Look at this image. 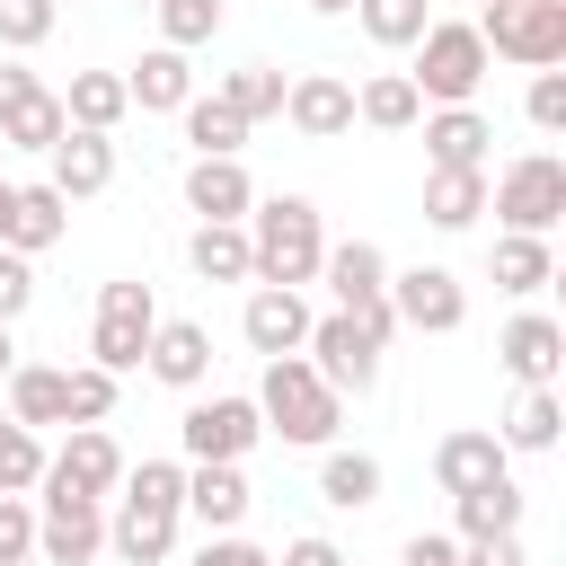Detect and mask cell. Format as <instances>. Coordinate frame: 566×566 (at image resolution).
<instances>
[{
	"instance_id": "obj_1",
	"label": "cell",
	"mask_w": 566,
	"mask_h": 566,
	"mask_svg": "<svg viewBox=\"0 0 566 566\" xmlns=\"http://www.w3.org/2000/svg\"><path fill=\"white\" fill-rule=\"evenodd\" d=\"M177 522H186V469H177V460H142V469H124V486H115L106 548H115L124 566H168Z\"/></svg>"
},
{
	"instance_id": "obj_2",
	"label": "cell",
	"mask_w": 566,
	"mask_h": 566,
	"mask_svg": "<svg viewBox=\"0 0 566 566\" xmlns=\"http://www.w3.org/2000/svg\"><path fill=\"white\" fill-rule=\"evenodd\" d=\"M248 256H256V283H318V256H327V221L310 195H256L248 203Z\"/></svg>"
},
{
	"instance_id": "obj_3",
	"label": "cell",
	"mask_w": 566,
	"mask_h": 566,
	"mask_svg": "<svg viewBox=\"0 0 566 566\" xmlns=\"http://www.w3.org/2000/svg\"><path fill=\"white\" fill-rule=\"evenodd\" d=\"M256 416H265V433H283V442H301V451H327L336 424H345V398L310 371V354H265Z\"/></svg>"
},
{
	"instance_id": "obj_4",
	"label": "cell",
	"mask_w": 566,
	"mask_h": 566,
	"mask_svg": "<svg viewBox=\"0 0 566 566\" xmlns=\"http://www.w3.org/2000/svg\"><path fill=\"white\" fill-rule=\"evenodd\" d=\"M407 53H416V71H407V80H416V97H424V106H469V97L486 88V71H495V53H486V35H478L469 18H433Z\"/></svg>"
},
{
	"instance_id": "obj_5",
	"label": "cell",
	"mask_w": 566,
	"mask_h": 566,
	"mask_svg": "<svg viewBox=\"0 0 566 566\" xmlns=\"http://www.w3.org/2000/svg\"><path fill=\"white\" fill-rule=\"evenodd\" d=\"M318 283L336 292V310H345L371 345L398 336V310H389V256H380L371 239H336V248L318 256Z\"/></svg>"
},
{
	"instance_id": "obj_6",
	"label": "cell",
	"mask_w": 566,
	"mask_h": 566,
	"mask_svg": "<svg viewBox=\"0 0 566 566\" xmlns=\"http://www.w3.org/2000/svg\"><path fill=\"white\" fill-rule=\"evenodd\" d=\"M469 27L486 35V53H504L522 71H557L566 62V0H478Z\"/></svg>"
},
{
	"instance_id": "obj_7",
	"label": "cell",
	"mask_w": 566,
	"mask_h": 566,
	"mask_svg": "<svg viewBox=\"0 0 566 566\" xmlns=\"http://www.w3.org/2000/svg\"><path fill=\"white\" fill-rule=\"evenodd\" d=\"M150 327H159V301H150V283H142V274H115V283H97L88 363H106L115 380H124V371H142V345H150Z\"/></svg>"
},
{
	"instance_id": "obj_8",
	"label": "cell",
	"mask_w": 566,
	"mask_h": 566,
	"mask_svg": "<svg viewBox=\"0 0 566 566\" xmlns=\"http://www.w3.org/2000/svg\"><path fill=\"white\" fill-rule=\"evenodd\" d=\"M486 203L504 212V230H531V239H548L557 221H566V159L557 150H522L495 186H486Z\"/></svg>"
},
{
	"instance_id": "obj_9",
	"label": "cell",
	"mask_w": 566,
	"mask_h": 566,
	"mask_svg": "<svg viewBox=\"0 0 566 566\" xmlns=\"http://www.w3.org/2000/svg\"><path fill=\"white\" fill-rule=\"evenodd\" d=\"M97 548H106V504L80 495V486L35 478V557L44 566H88Z\"/></svg>"
},
{
	"instance_id": "obj_10",
	"label": "cell",
	"mask_w": 566,
	"mask_h": 566,
	"mask_svg": "<svg viewBox=\"0 0 566 566\" xmlns=\"http://www.w3.org/2000/svg\"><path fill=\"white\" fill-rule=\"evenodd\" d=\"M301 354H310V371H318V380H327L336 398H345V389L363 398V389L380 380V354H389V345H371V336H363V327H354L345 310H327V318H310Z\"/></svg>"
},
{
	"instance_id": "obj_11",
	"label": "cell",
	"mask_w": 566,
	"mask_h": 566,
	"mask_svg": "<svg viewBox=\"0 0 566 566\" xmlns=\"http://www.w3.org/2000/svg\"><path fill=\"white\" fill-rule=\"evenodd\" d=\"M177 442H186V460H248L265 442V416H256V398H195L177 416Z\"/></svg>"
},
{
	"instance_id": "obj_12",
	"label": "cell",
	"mask_w": 566,
	"mask_h": 566,
	"mask_svg": "<svg viewBox=\"0 0 566 566\" xmlns=\"http://www.w3.org/2000/svg\"><path fill=\"white\" fill-rule=\"evenodd\" d=\"M389 310H398V327H416V336H451V327L469 318V292H460L451 265H407V274H389Z\"/></svg>"
},
{
	"instance_id": "obj_13",
	"label": "cell",
	"mask_w": 566,
	"mask_h": 566,
	"mask_svg": "<svg viewBox=\"0 0 566 566\" xmlns=\"http://www.w3.org/2000/svg\"><path fill=\"white\" fill-rule=\"evenodd\" d=\"M283 124H292L301 142L354 133V80H336V71H292V80H283Z\"/></svg>"
},
{
	"instance_id": "obj_14",
	"label": "cell",
	"mask_w": 566,
	"mask_h": 566,
	"mask_svg": "<svg viewBox=\"0 0 566 566\" xmlns=\"http://www.w3.org/2000/svg\"><path fill=\"white\" fill-rule=\"evenodd\" d=\"M124 469H133V460L115 451V433H106V424H71V442H62V451H44V478H53V486H80V495H97V504L124 486Z\"/></svg>"
},
{
	"instance_id": "obj_15",
	"label": "cell",
	"mask_w": 566,
	"mask_h": 566,
	"mask_svg": "<svg viewBox=\"0 0 566 566\" xmlns=\"http://www.w3.org/2000/svg\"><path fill=\"white\" fill-rule=\"evenodd\" d=\"M44 186L71 195V203L106 195V186H115V133H80V124H62V142L44 150Z\"/></svg>"
},
{
	"instance_id": "obj_16",
	"label": "cell",
	"mask_w": 566,
	"mask_h": 566,
	"mask_svg": "<svg viewBox=\"0 0 566 566\" xmlns=\"http://www.w3.org/2000/svg\"><path fill=\"white\" fill-rule=\"evenodd\" d=\"M495 363H504L522 389H557V363H566V327H557L548 310H522V318H504V336H495Z\"/></svg>"
},
{
	"instance_id": "obj_17",
	"label": "cell",
	"mask_w": 566,
	"mask_h": 566,
	"mask_svg": "<svg viewBox=\"0 0 566 566\" xmlns=\"http://www.w3.org/2000/svg\"><path fill=\"white\" fill-rule=\"evenodd\" d=\"M486 478H513V451L495 442V424H460V433L433 442V486H442V495H469V486H486Z\"/></svg>"
},
{
	"instance_id": "obj_18",
	"label": "cell",
	"mask_w": 566,
	"mask_h": 566,
	"mask_svg": "<svg viewBox=\"0 0 566 566\" xmlns=\"http://www.w3.org/2000/svg\"><path fill=\"white\" fill-rule=\"evenodd\" d=\"M239 336H248V354H301V336H310V301H301L292 283H256L248 310H239Z\"/></svg>"
},
{
	"instance_id": "obj_19",
	"label": "cell",
	"mask_w": 566,
	"mask_h": 566,
	"mask_svg": "<svg viewBox=\"0 0 566 566\" xmlns=\"http://www.w3.org/2000/svg\"><path fill=\"white\" fill-rule=\"evenodd\" d=\"M248 469L239 460H186V513L203 522V531H239L248 522Z\"/></svg>"
},
{
	"instance_id": "obj_20",
	"label": "cell",
	"mask_w": 566,
	"mask_h": 566,
	"mask_svg": "<svg viewBox=\"0 0 566 566\" xmlns=\"http://www.w3.org/2000/svg\"><path fill=\"white\" fill-rule=\"evenodd\" d=\"M416 124H424V168H486L495 124H486L478 106H424Z\"/></svg>"
},
{
	"instance_id": "obj_21",
	"label": "cell",
	"mask_w": 566,
	"mask_h": 566,
	"mask_svg": "<svg viewBox=\"0 0 566 566\" xmlns=\"http://www.w3.org/2000/svg\"><path fill=\"white\" fill-rule=\"evenodd\" d=\"M142 371L168 380V389H203V371H212V336H203L195 318H159L150 345H142Z\"/></svg>"
},
{
	"instance_id": "obj_22",
	"label": "cell",
	"mask_w": 566,
	"mask_h": 566,
	"mask_svg": "<svg viewBox=\"0 0 566 566\" xmlns=\"http://www.w3.org/2000/svg\"><path fill=\"white\" fill-rule=\"evenodd\" d=\"M248 203H256V177L239 159H195L186 168V212L195 221H248Z\"/></svg>"
},
{
	"instance_id": "obj_23",
	"label": "cell",
	"mask_w": 566,
	"mask_h": 566,
	"mask_svg": "<svg viewBox=\"0 0 566 566\" xmlns=\"http://www.w3.org/2000/svg\"><path fill=\"white\" fill-rule=\"evenodd\" d=\"M124 97H133L142 115H177V106L195 97V71H186V53H177V44H150V53L124 71Z\"/></svg>"
},
{
	"instance_id": "obj_24",
	"label": "cell",
	"mask_w": 566,
	"mask_h": 566,
	"mask_svg": "<svg viewBox=\"0 0 566 566\" xmlns=\"http://www.w3.org/2000/svg\"><path fill=\"white\" fill-rule=\"evenodd\" d=\"M62 230H71V195H53V186L35 177V186H18V195H9V239H0V248H18V256H44Z\"/></svg>"
},
{
	"instance_id": "obj_25",
	"label": "cell",
	"mask_w": 566,
	"mask_h": 566,
	"mask_svg": "<svg viewBox=\"0 0 566 566\" xmlns=\"http://www.w3.org/2000/svg\"><path fill=\"white\" fill-rule=\"evenodd\" d=\"M186 265H195L203 283H256L248 221H195V239H186Z\"/></svg>"
},
{
	"instance_id": "obj_26",
	"label": "cell",
	"mask_w": 566,
	"mask_h": 566,
	"mask_svg": "<svg viewBox=\"0 0 566 566\" xmlns=\"http://www.w3.org/2000/svg\"><path fill=\"white\" fill-rule=\"evenodd\" d=\"M62 115H71L80 133H115V124L133 115V97H124V71H71V88H62Z\"/></svg>"
},
{
	"instance_id": "obj_27",
	"label": "cell",
	"mask_w": 566,
	"mask_h": 566,
	"mask_svg": "<svg viewBox=\"0 0 566 566\" xmlns=\"http://www.w3.org/2000/svg\"><path fill=\"white\" fill-rule=\"evenodd\" d=\"M416 115H424V97L407 71H371L354 88V124H371V133H416Z\"/></svg>"
},
{
	"instance_id": "obj_28",
	"label": "cell",
	"mask_w": 566,
	"mask_h": 566,
	"mask_svg": "<svg viewBox=\"0 0 566 566\" xmlns=\"http://www.w3.org/2000/svg\"><path fill=\"white\" fill-rule=\"evenodd\" d=\"M486 212V168H424V221L433 230H469Z\"/></svg>"
},
{
	"instance_id": "obj_29",
	"label": "cell",
	"mask_w": 566,
	"mask_h": 566,
	"mask_svg": "<svg viewBox=\"0 0 566 566\" xmlns=\"http://www.w3.org/2000/svg\"><path fill=\"white\" fill-rule=\"evenodd\" d=\"M486 265H495V292H513V301H531V292L557 283V256H548V239H531V230H504Z\"/></svg>"
},
{
	"instance_id": "obj_30",
	"label": "cell",
	"mask_w": 566,
	"mask_h": 566,
	"mask_svg": "<svg viewBox=\"0 0 566 566\" xmlns=\"http://www.w3.org/2000/svg\"><path fill=\"white\" fill-rule=\"evenodd\" d=\"M557 433H566V398H557V389H522L513 416L495 424L504 451H557Z\"/></svg>"
},
{
	"instance_id": "obj_31",
	"label": "cell",
	"mask_w": 566,
	"mask_h": 566,
	"mask_svg": "<svg viewBox=\"0 0 566 566\" xmlns=\"http://www.w3.org/2000/svg\"><path fill=\"white\" fill-rule=\"evenodd\" d=\"M318 504H336V513L380 504V460H371V451H336V442H327V460H318Z\"/></svg>"
},
{
	"instance_id": "obj_32",
	"label": "cell",
	"mask_w": 566,
	"mask_h": 566,
	"mask_svg": "<svg viewBox=\"0 0 566 566\" xmlns=\"http://www.w3.org/2000/svg\"><path fill=\"white\" fill-rule=\"evenodd\" d=\"M62 124H71V115H62V88H27V97H18L9 115H0V142H9V150H35V159H44V150L62 142Z\"/></svg>"
},
{
	"instance_id": "obj_33",
	"label": "cell",
	"mask_w": 566,
	"mask_h": 566,
	"mask_svg": "<svg viewBox=\"0 0 566 566\" xmlns=\"http://www.w3.org/2000/svg\"><path fill=\"white\" fill-rule=\"evenodd\" d=\"M0 389H9V416H18V424H35V433H44V424H71V407H62V371H53V363H18Z\"/></svg>"
},
{
	"instance_id": "obj_34",
	"label": "cell",
	"mask_w": 566,
	"mask_h": 566,
	"mask_svg": "<svg viewBox=\"0 0 566 566\" xmlns=\"http://www.w3.org/2000/svg\"><path fill=\"white\" fill-rule=\"evenodd\" d=\"M451 513H460V539H495V531H522V486H513V478H486V486L451 495Z\"/></svg>"
},
{
	"instance_id": "obj_35",
	"label": "cell",
	"mask_w": 566,
	"mask_h": 566,
	"mask_svg": "<svg viewBox=\"0 0 566 566\" xmlns=\"http://www.w3.org/2000/svg\"><path fill=\"white\" fill-rule=\"evenodd\" d=\"M212 97H221L239 124H265V115H283V71H274V62H239Z\"/></svg>"
},
{
	"instance_id": "obj_36",
	"label": "cell",
	"mask_w": 566,
	"mask_h": 566,
	"mask_svg": "<svg viewBox=\"0 0 566 566\" xmlns=\"http://www.w3.org/2000/svg\"><path fill=\"white\" fill-rule=\"evenodd\" d=\"M177 115H186V142H195V159H239L248 124H239V115H230L221 97H186Z\"/></svg>"
},
{
	"instance_id": "obj_37",
	"label": "cell",
	"mask_w": 566,
	"mask_h": 566,
	"mask_svg": "<svg viewBox=\"0 0 566 566\" xmlns=\"http://www.w3.org/2000/svg\"><path fill=\"white\" fill-rule=\"evenodd\" d=\"M354 18H363V35H371L380 53H407V44L433 27V9H424V0H354Z\"/></svg>"
},
{
	"instance_id": "obj_38",
	"label": "cell",
	"mask_w": 566,
	"mask_h": 566,
	"mask_svg": "<svg viewBox=\"0 0 566 566\" xmlns=\"http://www.w3.org/2000/svg\"><path fill=\"white\" fill-rule=\"evenodd\" d=\"M35 478H44V433L0 416V495H35Z\"/></svg>"
},
{
	"instance_id": "obj_39",
	"label": "cell",
	"mask_w": 566,
	"mask_h": 566,
	"mask_svg": "<svg viewBox=\"0 0 566 566\" xmlns=\"http://www.w3.org/2000/svg\"><path fill=\"white\" fill-rule=\"evenodd\" d=\"M150 9H159V44H177V53L221 35V0H150Z\"/></svg>"
},
{
	"instance_id": "obj_40",
	"label": "cell",
	"mask_w": 566,
	"mask_h": 566,
	"mask_svg": "<svg viewBox=\"0 0 566 566\" xmlns=\"http://www.w3.org/2000/svg\"><path fill=\"white\" fill-rule=\"evenodd\" d=\"M62 407H71V424H106V416H115V371H106V363L62 371Z\"/></svg>"
},
{
	"instance_id": "obj_41",
	"label": "cell",
	"mask_w": 566,
	"mask_h": 566,
	"mask_svg": "<svg viewBox=\"0 0 566 566\" xmlns=\"http://www.w3.org/2000/svg\"><path fill=\"white\" fill-rule=\"evenodd\" d=\"M53 18H62V0H0V53H35L53 35Z\"/></svg>"
},
{
	"instance_id": "obj_42",
	"label": "cell",
	"mask_w": 566,
	"mask_h": 566,
	"mask_svg": "<svg viewBox=\"0 0 566 566\" xmlns=\"http://www.w3.org/2000/svg\"><path fill=\"white\" fill-rule=\"evenodd\" d=\"M27 301H35V256L0 248V327H18V318H27Z\"/></svg>"
},
{
	"instance_id": "obj_43",
	"label": "cell",
	"mask_w": 566,
	"mask_h": 566,
	"mask_svg": "<svg viewBox=\"0 0 566 566\" xmlns=\"http://www.w3.org/2000/svg\"><path fill=\"white\" fill-rule=\"evenodd\" d=\"M522 115H531L539 133H566V71H531V97H522Z\"/></svg>"
},
{
	"instance_id": "obj_44",
	"label": "cell",
	"mask_w": 566,
	"mask_h": 566,
	"mask_svg": "<svg viewBox=\"0 0 566 566\" xmlns=\"http://www.w3.org/2000/svg\"><path fill=\"white\" fill-rule=\"evenodd\" d=\"M9 557H35V504L27 495H0V566Z\"/></svg>"
},
{
	"instance_id": "obj_45",
	"label": "cell",
	"mask_w": 566,
	"mask_h": 566,
	"mask_svg": "<svg viewBox=\"0 0 566 566\" xmlns=\"http://www.w3.org/2000/svg\"><path fill=\"white\" fill-rule=\"evenodd\" d=\"M195 566H274L256 539H239V531H203V548H195Z\"/></svg>"
},
{
	"instance_id": "obj_46",
	"label": "cell",
	"mask_w": 566,
	"mask_h": 566,
	"mask_svg": "<svg viewBox=\"0 0 566 566\" xmlns=\"http://www.w3.org/2000/svg\"><path fill=\"white\" fill-rule=\"evenodd\" d=\"M460 566H531L522 531H495V539H460Z\"/></svg>"
},
{
	"instance_id": "obj_47",
	"label": "cell",
	"mask_w": 566,
	"mask_h": 566,
	"mask_svg": "<svg viewBox=\"0 0 566 566\" xmlns=\"http://www.w3.org/2000/svg\"><path fill=\"white\" fill-rule=\"evenodd\" d=\"M398 566H460V539H451V531H416V539L398 548Z\"/></svg>"
},
{
	"instance_id": "obj_48",
	"label": "cell",
	"mask_w": 566,
	"mask_h": 566,
	"mask_svg": "<svg viewBox=\"0 0 566 566\" xmlns=\"http://www.w3.org/2000/svg\"><path fill=\"white\" fill-rule=\"evenodd\" d=\"M274 566H345V548L336 539H318V531H301V539H283V557Z\"/></svg>"
},
{
	"instance_id": "obj_49",
	"label": "cell",
	"mask_w": 566,
	"mask_h": 566,
	"mask_svg": "<svg viewBox=\"0 0 566 566\" xmlns=\"http://www.w3.org/2000/svg\"><path fill=\"white\" fill-rule=\"evenodd\" d=\"M27 88H44V80H35V71H18V62H0V115H9Z\"/></svg>"
},
{
	"instance_id": "obj_50",
	"label": "cell",
	"mask_w": 566,
	"mask_h": 566,
	"mask_svg": "<svg viewBox=\"0 0 566 566\" xmlns=\"http://www.w3.org/2000/svg\"><path fill=\"white\" fill-rule=\"evenodd\" d=\"M9 371H18V336L0 327V380H9Z\"/></svg>"
},
{
	"instance_id": "obj_51",
	"label": "cell",
	"mask_w": 566,
	"mask_h": 566,
	"mask_svg": "<svg viewBox=\"0 0 566 566\" xmlns=\"http://www.w3.org/2000/svg\"><path fill=\"white\" fill-rule=\"evenodd\" d=\"M310 9H318V18H345V9H354V0H310Z\"/></svg>"
},
{
	"instance_id": "obj_52",
	"label": "cell",
	"mask_w": 566,
	"mask_h": 566,
	"mask_svg": "<svg viewBox=\"0 0 566 566\" xmlns=\"http://www.w3.org/2000/svg\"><path fill=\"white\" fill-rule=\"evenodd\" d=\"M9 195H18V186H9V177H0V239H9Z\"/></svg>"
},
{
	"instance_id": "obj_53",
	"label": "cell",
	"mask_w": 566,
	"mask_h": 566,
	"mask_svg": "<svg viewBox=\"0 0 566 566\" xmlns=\"http://www.w3.org/2000/svg\"><path fill=\"white\" fill-rule=\"evenodd\" d=\"M9 566H44V557H9Z\"/></svg>"
},
{
	"instance_id": "obj_54",
	"label": "cell",
	"mask_w": 566,
	"mask_h": 566,
	"mask_svg": "<svg viewBox=\"0 0 566 566\" xmlns=\"http://www.w3.org/2000/svg\"><path fill=\"white\" fill-rule=\"evenodd\" d=\"M142 9H150V0H142Z\"/></svg>"
}]
</instances>
